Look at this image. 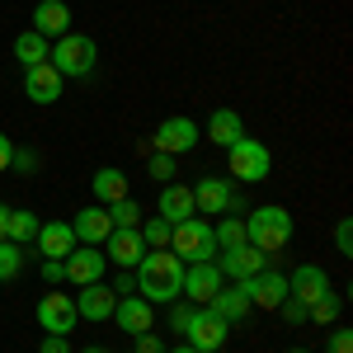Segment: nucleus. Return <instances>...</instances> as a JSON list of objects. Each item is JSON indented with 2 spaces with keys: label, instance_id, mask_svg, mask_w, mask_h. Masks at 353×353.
Instances as JSON below:
<instances>
[{
  "label": "nucleus",
  "instance_id": "obj_23",
  "mask_svg": "<svg viewBox=\"0 0 353 353\" xmlns=\"http://www.w3.org/2000/svg\"><path fill=\"white\" fill-rule=\"evenodd\" d=\"M90 189H94V203H99V208H113L118 198H128V174H123L118 165H104V170H94Z\"/></svg>",
  "mask_w": 353,
  "mask_h": 353
},
{
  "label": "nucleus",
  "instance_id": "obj_34",
  "mask_svg": "<svg viewBox=\"0 0 353 353\" xmlns=\"http://www.w3.org/2000/svg\"><path fill=\"white\" fill-rule=\"evenodd\" d=\"M193 311H198V306H193V301H170V330H189V321H193Z\"/></svg>",
  "mask_w": 353,
  "mask_h": 353
},
{
  "label": "nucleus",
  "instance_id": "obj_16",
  "mask_svg": "<svg viewBox=\"0 0 353 353\" xmlns=\"http://www.w3.org/2000/svg\"><path fill=\"white\" fill-rule=\"evenodd\" d=\"M71 231H76V245H104L113 236V217L109 208H81L76 217H71Z\"/></svg>",
  "mask_w": 353,
  "mask_h": 353
},
{
  "label": "nucleus",
  "instance_id": "obj_39",
  "mask_svg": "<svg viewBox=\"0 0 353 353\" xmlns=\"http://www.w3.org/2000/svg\"><path fill=\"white\" fill-rule=\"evenodd\" d=\"M330 353H353V334L349 330H334V334H330Z\"/></svg>",
  "mask_w": 353,
  "mask_h": 353
},
{
  "label": "nucleus",
  "instance_id": "obj_9",
  "mask_svg": "<svg viewBox=\"0 0 353 353\" xmlns=\"http://www.w3.org/2000/svg\"><path fill=\"white\" fill-rule=\"evenodd\" d=\"M193 208H198V217H221V212L241 208V198H236V189H231L226 179L208 174V179L193 184Z\"/></svg>",
  "mask_w": 353,
  "mask_h": 353
},
{
  "label": "nucleus",
  "instance_id": "obj_22",
  "mask_svg": "<svg viewBox=\"0 0 353 353\" xmlns=\"http://www.w3.org/2000/svg\"><path fill=\"white\" fill-rule=\"evenodd\" d=\"M161 217L170 226H179V221L198 217V208H193V189L189 184H165L161 189Z\"/></svg>",
  "mask_w": 353,
  "mask_h": 353
},
{
  "label": "nucleus",
  "instance_id": "obj_29",
  "mask_svg": "<svg viewBox=\"0 0 353 353\" xmlns=\"http://www.w3.org/2000/svg\"><path fill=\"white\" fill-rule=\"evenodd\" d=\"M109 217H113V231H137V226H141V208H137L132 193H128V198H118L109 208Z\"/></svg>",
  "mask_w": 353,
  "mask_h": 353
},
{
  "label": "nucleus",
  "instance_id": "obj_10",
  "mask_svg": "<svg viewBox=\"0 0 353 353\" xmlns=\"http://www.w3.org/2000/svg\"><path fill=\"white\" fill-rule=\"evenodd\" d=\"M104 269H109V259H104V250H99V245H76V250L61 259L66 283H76V288H85V283H99V278H104Z\"/></svg>",
  "mask_w": 353,
  "mask_h": 353
},
{
  "label": "nucleus",
  "instance_id": "obj_32",
  "mask_svg": "<svg viewBox=\"0 0 353 353\" xmlns=\"http://www.w3.org/2000/svg\"><path fill=\"white\" fill-rule=\"evenodd\" d=\"M137 231H141V241H146V250H170V221H165V217L141 221Z\"/></svg>",
  "mask_w": 353,
  "mask_h": 353
},
{
  "label": "nucleus",
  "instance_id": "obj_27",
  "mask_svg": "<svg viewBox=\"0 0 353 353\" xmlns=\"http://www.w3.org/2000/svg\"><path fill=\"white\" fill-rule=\"evenodd\" d=\"M38 212H28V208H19V212H10V226H5V241H14V245H28L33 236H38Z\"/></svg>",
  "mask_w": 353,
  "mask_h": 353
},
{
  "label": "nucleus",
  "instance_id": "obj_13",
  "mask_svg": "<svg viewBox=\"0 0 353 353\" xmlns=\"http://www.w3.org/2000/svg\"><path fill=\"white\" fill-rule=\"evenodd\" d=\"M113 325L137 339V334L156 330V306L141 297V292H132V297H118V306H113Z\"/></svg>",
  "mask_w": 353,
  "mask_h": 353
},
{
  "label": "nucleus",
  "instance_id": "obj_2",
  "mask_svg": "<svg viewBox=\"0 0 353 353\" xmlns=\"http://www.w3.org/2000/svg\"><path fill=\"white\" fill-rule=\"evenodd\" d=\"M292 231H297V226H292V212L278 208V203H264V208H254V212L245 217V245H254V250H264V254L288 250Z\"/></svg>",
  "mask_w": 353,
  "mask_h": 353
},
{
  "label": "nucleus",
  "instance_id": "obj_43",
  "mask_svg": "<svg viewBox=\"0 0 353 353\" xmlns=\"http://www.w3.org/2000/svg\"><path fill=\"white\" fill-rule=\"evenodd\" d=\"M33 165H38V156H33V151H14L10 170H33Z\"/></svg>",
  "mask_w": 353,
  "mask_h": 353
},
{
  "label": "nucleus",
  "instance_id": "obj_14",
  "mask_svg": "<svg viewBox=\"0 0 353 353\" xmlns=\"http://www.w3.org/2000/svg\"><path fill=\"white\" fill-rule=\"evenodd\" d=\"M273 264V254H264V250H254V245H236V250H221V259H217V269L221 278H254V273H264Z\"/></svg>",
  "mask_w": 353,
  "mask_h": 353
},
{
  "label": "nucleus",
  "instance_id": "obj_37",
  "mask_svg": "<svg viewBox=\"0 0 353 353\" xmlns=\"http://www.w3.org/2000/svg\"><path fill=\"white\" fill-rule=\"evenodd\" d=\"M137 353H165L161 334H156V330H146V334H137Z\"/></svg>",
  "mask_w": 353,
  "mask_h": 353
},
{
  "label": "nucleus",
  "instance_id": "obj_38",
  "mask_svg": "<svg viewBox=\"0 0 353 353\" xmlns=\"http://www.w3.org/2000/svg\"><path fill=\"white\" fill-rule=\"evenodd\" d=\"M113 292H118V297H132V292H137V273L123 269V273H118V283H113Z\"/></svg>",
  "mask_w": 353,
  "mask_h": 353
},
{
  "label": "nucleus",
  "instance_id": "obj_11",
  "mask_svg": "<svg viewBox=\"0 0 353 353\" xmlns=\"http://www.w3.org/2000/svg\"><path fill=\"white\" fill-rule=\"evenodd\" d=\"M184 334H189V349H198V353H217L221 344H226V339H231V325H226V321H221V316H212V311H208V306H198V311H193V321H189V330H184Z\"/></svg>",
  "mask_w": 353,
  "mask_h": 353
},
{
  "label": "nucleus",
  "instance_id": "obj_28",
  "mask_svg": "<svg viewBox=\"0 0 353 353\" xmlns=\"http://www.w3.org/2000/svg\"><path fill=\"white\" fill-rule=\"evenodd\" d=\"M339 311H344V297L330 288L321 301H311V316H306V321H316V325H334V321H339Z\"/></svg>",
  "mask_w": 353,
  "mask_h": 353
},
{
  "label": "nucleus",
  "instance_id": "obj_30",
  "mask_svg": "<svg viewBox=\"0 0 353 353\" xmlns=\"http://www.w3.org/2000/svg\"><path fill=\"white\" fill-rule=\"evenodd\" d=\"M212 236H217V254L221 250H236V245H245V217H226L212 226Z\"/></svg>",
  "mask_w": 353,
  "mask_h": 353
},
{
  "label": "nucleus",
  "instance_id": "obj_20",
  "mask_svg": "<svg viewBox=\"0 0 353 353\" xmlns=\"http://www.w3.org/2000/svg\"><path fill=\"white\" fill-rule=\"evenodd\" d=\"M33 245H38L43 259H66V254L76 250V231H71V221H43L38 236H33Z\"/></svg>",
  "mask_w": 353,
  "mask_h": 353
},
{
  "label": "nucleus",
  "instance_id": "obj_3",
  "mask_svg": "<svg viewBox=\"0 0 353 353\" xmlns=\"http://www.w3.org/2000/svg\"><path fill=\"white\" fill-rule=\"evenodd\" d=\"M48 61L61 71V81H71V76H90V71L99 66V43H94L90 33H61L52 48H48Z\"/></svg>",
  "mask_w": 353,
  "mask_h": 353
},
{
  "label": "nucleus",
  "instance_id": "obj_41",
  "mask_svg": "<svg viewBox=\"0 0 353 353\" xmlns=\"http://www.w3.org/2000/svg\"><path fill=\"white\" fill-rule=\"evenodd\" d=\"M66 273H61V259H43V283H61Z\"/></svg>",
  "mask_w": 353,
  "mask_h": 353
},
{
  "label": "nucleus",
  "instance_id": "obj_21",
  "mask_svg": "<svg viewBox=\"0 0 353 353\" xmlns=\"http://www.w3.org/2000/svg\"><path fill=\"white\" fill-rule=\"evenodd\" d=\"M288 292H292L297 301H306V306H311V301H321L330 292L325 269H321V264H297V269H292V278H288Z\"/></svg>",
  "mask_w": 353,
  "mask_h": 353
},
{
  "label": "nucleus",
  "instance_id": "obj_44",
  "mask_svg": "<svg viewBox=\"0 0 353 353\" xmlns=\"http://www.w3.org/2000/svg\"><path fill=\"white\" fill-rule=\"evenodd\" d=\"M5 226H10V208L0 203V241H5Z\"/></svg>",
  "mask_w": 353,
  "mask_h": 353
},
{
  "label": "nucleus",
  "instance_id": "obj_47",
  "mask_svg": "<svg viewBox=\"0 0 353 353\" xmlns=\"http://www.w3.org/2000/svg\"><path fill=\"white\" fill-rule=\"evenodd\" d=\"M288 353H311V349H288Z\"/></svg>",
  "mask_w": 353,
  "mask_h": 353
},
{
  "label": "nucleus",
  "instance_id": "obj_24",
  "mask_svg": "<svg viewBox=\"0 0 353 353\" xmlns=\"http://www.w3.org/2000/svg\"><path fill=\"white\" fill-rule=\"evenodd\" d=\"M241 137H245L241 113H236V109H212V118H208V141H212V146L226 151V146H236Z\"/></svg>",
  "mask_w": 353,
  "mask_h": 353
},
{
  "label": "nucleus",
  "instance_id": "obj_12",
  "mask_svg": "<svg viewBox=\"0 0 353 353\" xmlns=\"http://www.w3.org/2000/svg\"><path fill=\"white\" fill-rule=\"evenodd\" d=\"M76 316L81 321H94V325H104V321H113V306H118V292L113 288H104V278L99 283H85L81 292H76Z\"/></svg>",
  "mask_w": 353,
  "mask_h": 353
},
{
  "label": "nucleus",
  "instance_id": "obj_33",
  "mask_svg": "<svg viewBox=\"0 0 353 353\" xmlns=\"http://www.w3.org/2000/svg\"><path fill=\"white\" fill-rule=\"evenodd\" d=\"M278 311L288 316V325H306V316H311V306H306V301H297L292 292H288V297L278 301Z\"/></svg>",
  "mask_w": 353,
  "mask_h": 353
},
{
  "label": "nucleus",
  "instance_id": "obj_6",
  "mask_svg": "<svg viewBox=\"0 0 353 353\" xmlns=\"http://www.w3.org/2000/svg\"><path fill=\"white\" fill-rule=\"evenodd\" d=\"M198 141H203V132H198V123H193V118H184V113L165 118L161 128H156V137H151V146H156L161 156H189Z\"/></svg>",
  "mask_w": 353,
  "mask_h": 353
},
{
  "label": "nucleus",
  "instance_id": "obj_15",
  "mask_svg": "<svg viewBox=\"0 0 353 353\" xmlns=\"http://www.w3.org/2000/svg\"><path fill=\"white\" fill-rule=\"evenodd\" d=\"M241 288H245V297H250V306H259V311H278V301L288 297V278L283 273H254V278H241Z\"/></svg>",
  "mask_w": 353,
  "mask_h": 353
},
{
  "label": "nucleus",
  "instance_id": "obj_45",
  "mask_svg": "<svg viewBox=\"0 0 353 353\" xmlns=\"http://www.w3.org/2000/svg\"><path fill=\"white\" fill-rule=\"evenodd\" d=\"M165 353H198V349H189V344H184V349H165Z\"/></svg>",
  "mask_w": 353,
  "mask_h": 353
},
{
  "label": "nucleus",
  "instance_id": "obj_19",
  "mask_svg": "<svg viewBox=\"0 0 353 353\" xmlns=\"http://www.w3.org/2000/svg\"><path fill=\"white\" fill-rule=\"evenodd\" d=\"M33 33H43L48 43H57L61 33H71V5H61V0H38V5H33Z\"/></svg>",
  "mask_w": 353,
  "mask_h": 353
},
{
  "label": "nucleus",
  "instance_id": "obj_17",
  "mask_svg": "<svg viewBox=\"0 0 353 353\" xmlns=\"http://www.w3.org/2000/svg\"><path fill=\"white\" fill-rule=\"evenodd\" d=\"M24 94L33 104H57V99H61V71H57L52 61L24 66Z\"/></svg>",
  "mask_w": 353,
  "mask_h": 353
},
{
  "label": "nucleus",
  "instance_id": "obj_26",
  "mask_svg": "<svg viewBox=\"0 0 353 353\" xmlns=\"http://www.w3.org/2000/svg\"><path fill=\"white\" fill-rule=\"evenodd\" d=\"M48 48H52V43L28 28V33L14 38V61H19V66H43V61H48Z\"/></svg>",
  "mask_w": 353,
  "mask_h": 353
},
{
  "label": "nucleus",
  "instance_id": "obj_5",
  "mask_svg": "<svg viewBox=\"0 0 353 353\" xmlns=\"http://www.w3.org/2000/svg\"><path fill=\"white\" fill-rule=\"evenodd\" d=\"M170 250L184 259V264H203L217 254V236H212V221L208 217H189L179 226H170Z\"/></svg>",
  "mask_w": 353,
  "mask_h": 353
},
{
  "label": "nucleus",
  "instance_id": "obj_18",
  "mask_svg": "<svg viewBox=\"0 0 353 353\" xmlns=\"http://www.w3.org/2000/svg\"><path fill=\"white\" fill-rule=\"evenodd\" d=\"M99 250H104V259L118 264V269H137L141 254H146V241H141V231H113Z\"/></svg>",
  "mask_w": 353,
  "mask_h": 353
},
{
  "label": "nucleus",
  "instance_id": "obj_8",
  "mask_svg": "<svg viewBox=\"0 0 353 353\" xmlns=\"http://www.w3.org/2000/svg\"><path fill=\"white\" fill-rule=\"evenodd\" d=\"M38 325L48 330V334H71V330L81 325L71 292H43L38 297Z\"/></svg>",
  "mask_w": 353,
  "mask_h": 353
},
{
  "label": "nucleus",
  "instance_id": "obj_7",
  "mask_svg": "<svg viewBox=\"0 0 353 353\" xmlns=\"http://www.w3.org/2000/svg\"><path fill=\"white\" fill-rule=\"evenodd\" d=\"M221 288H226V278H221L217 259H203V264H184V292H179L184 301H193V306H208V301L217 297Z\"/></svg>",
  "mask_w": 353,
  "mask_h": 353
},
{
  "label": "nucleus",
  "instance_id": "obj_4",
  "mask_svg": "<svg viewBox=\"0 0 353 353\" xmlns=\"http://www.w3.org/2000/svg\"><path fill=\"white\" fill-rule=\"evenodd\" d=\"M226 170H231V179H241V184H264L273 170V156L264 141H254V137L245 132L236 146H226Z\"/></svg>",
  "mask_w": 353,
  "mask_h": 353
},
{
  "label": "nucleus",
  "instance_id": "obj_35",
  "mask_svg": "<svg viewBox=\"0 0 353 353\" xmlns=\"http://www.w3.org/2000/svg\"><path fill=\"white\" fill-rule=\"evenodd\" d=\"M146 170H151V179H174V156H161V151H156V156L146 161Z\"/></svg>",
  "mask_w": 353,
  "mask_h": 353
},
{
  "label": "nucleus",
  "instance_id": "obj_42",
  "mask_svg": "<svg viewBox=\"0 0 353 353\" xmlns=\"http://www.w3.org/2000/svg\"><path fill=\"white\" fill-rule=\"evenodd\" d=\"M10 161H14V141H10V137L0 132V174L10 170Z\"/></svg>",
  "mask_w": 353,
  "mask_h": 353
},
{
  "label": "nucleus",
  "instance_id": "obj_36",
  "mask_svg": "<svg viewBox=\"0 0 353 353\" xmlns=\"http://www.w3.org/2000/svg\"><path fill=\"white\" fill-rule=\"evenodd\" d=\"M334 250L339 254H353V221L339 217V226H334Z\"/></svg>",
  "mask_w": 353,
  "mask_h": 353
},
{
  "label": "nucleus",
  "instance_id": "obj_31",
  "mask_svg": "<svg viewBox=\"0 0 353 353\" xmlns=\"http://www.w3.org/2000/svg\"><path fill=\"white\" fill-rule=\"evenodd\" d=\"M19 269H24V245H14V241H0V283L19 278Z\"/></svg>",
  "mask_w": 353,
  "mask_h": 353
},
{
  "label": "nucleus",
  "instance_id": "obj_40",
  "mask_svg": "<svg viewBox=\"0 0 353 353\" xmlns=\"http://www.w3.org/2000/svg\"><path fill=\"white\" fill-rule=\"evenodd\" d=\"M38 353H71V339H66V334H48Z\"/></svg>",
  "mask_w": 353,
  "mask_h": 353
},
{
  "label": "nucleus",
  "instance_id": "obj_25",
  "mask_svg": "<svg viewBox=\"0 0 353 353\" xmlns=\"http://www.w3.org/2000/svg\"><path fill=\"white\" fill-rule=\"evenodd\" d=\"M208 311H212V316H221L226 325H236V321H245V316H250V297H245V288L236 283V288H221L217 297L208 301Z\"/></svg>",
  "mask_w": 353,
  "mask_h": 353
},
{
  "label": "nucleus",
  "instance_id": "obj_1",
  "mask_svg": "<svg viewBox=\"0 0 353 353\" xmlns=\"http://www.w3.org/2000/svg\"><path fill=\"white\" fill-rule=\"evenodd\" d=\"M132 273H137V292L151 301V306L174 301L184 292V259H179L174 250H146Z\"/></svg>",
  "mask_w": 353,
  "mask_h": 353
},
{
  "label": "nucleus",
  "instance_id": "obj_46",
  "mask_svg": "<svg viewBox=\"0 0 353 353\" xmlns=\"http://www.w3.org/2000/svg\"><path fill=\"white\" fill-rule=\"evenodd\" d=\"M81 353H109V349H99V344H94V349H81Z\"/></svg>",
  "mask_w": 353,
  "mask_h": 353
}]
</instances>
